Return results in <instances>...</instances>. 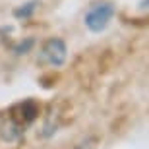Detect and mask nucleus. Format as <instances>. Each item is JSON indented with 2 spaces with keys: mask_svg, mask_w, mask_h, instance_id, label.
<instances>
[{
  "mask_svg": "<svg viewBox=\"0 0 149 149\" xmlns=\"http://www.w3.org/2000/svg\"><path fill=\"white\" fill-rule=\"evenodd\" d=\"M112 16H114V4L112 2H93V4L89 6L87 14H85V25H87L89 31H93V33H101V31H105L107 25L111 23Z\"/></svg>",
  "mask_w": 149,
  "mask_h": 149,
  "instance_id": "1",
  "label": "nucleus"
},
{
  "mask_svg": "<svg viewBox=\"0 0 149 149\" xmlns=\"http://www.w3.org/2000/svg\"><path fill=\"white\" fill-rule=\"evenodd\" d=\"M66 54H68V49H66V43L58 37H50L47 39L41 47V62L45 64H50V66H62L66 62Z\"/></svg>",
  "mask_w": 149,
  "mask_h": 149,
  "instance_id": "2",
  "label": "nucleus"
},
{
  "mask_svg": "<svg viewBox=\"0 0 149 149\" xmlns=\"http://www.w3.org/2000/svg\"><path fill=\"white\" fill-rule=\"evenodd\" d=\"M37 114H39L37 105H35L33 101H25V103H19V105L14 107L10 116L17 122V124H22V126L25 128V126H29V124L37 118Z\"/></svg>",
  "mask_w": 149,
  "mask_h": 149,
  "instance_id": "3",
  "label": "nucleus"
},
{
  "mask_svg": "<svg viewBox=\"0 0 149 149\" xmlns=\"http://www.w3.org/2000/svg\"><path fill=\"white\" fill-rule=\"evenodd\" d=\"M23 132V126L22 124H17L12 116H8L2 124H0V138L4 139V141H14L22 136Z\"/></svg>",
  "mask_w": 149,
  "mask_h": 149,
  "instance_id": "4",
  "label": "nucleus"
},
{
  "mask_svg": "<svg viewBox=\"0 0 149 149\" xmlns=\"http://www.w3.org/2000/svg\"><path fill=\"white\" fill-rule=\"evenodd\" d=\"M35 8H37V2H27V4H23L22 8H17V10L14 12V16L16 17H29L35 12Z\"/></svg>",
  "mask_w": 149,
  "mask_h": 149,
  "instance_id": "5",
  "label": "nucleus"
}]
</instances>
